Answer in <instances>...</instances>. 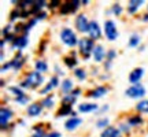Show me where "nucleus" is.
<instances>
[{
	"mask_svg": "<svg viewBox=\"0 0 148 137\" xmlns=\"http://www.w3.org/2000/svg\"><path fill=\"white\" fill-rule=\"evenodd\" d=\"M74 103H75V97L71 95H66L62 99V104H69V105H73Z\"/></svg>",
	"mask_w": 148,
	"mask_h": 137,
	"instance_id": "31",
	"label": "nucleus"
},
{
	"mask_svg": "<svg viewBox=\"0 0 148 137\" xmlns=\"http://www.w3.org/2000/svg\"><path fill=\"white\" fill-rule=\"evenodd\" d=\"M23 63H25V58L22 56L21 52H18L15 55V58L11 60V64H12V68H15V70H19V68L23 66Z\"/></svg>",
	"mask_w": 148,
	"mask_h": 137,
	"instance_id": "16",
	"label": "nucleus"
},
{
	"mask_svg": "<svg viewBox=\"0 0 148 137\" xmlns=\"http://www.w3.org/2000/svg\"><path fill=\"white\" fill-rule=\"evenodd\" d=\"M11 67H12V64H11V62H8V63H4L3 66H1V71L4 73L5 70H10Z\"/></svg>",
	"mask_w": 148,
	"mask_h": 137,
	"instance_id": "39",
	"label": "nucleus"
},
{
	"mask_svg": "<svg viewBox=\"0 0 148 137\" xmlns=\"http://www.w3.org/2000/svg\"><path fill=\"white\" fill-rule=\"evenodd\" d=\"M75 27L77 30L81 33H89V27H90V22L88 21V18L84 14H78L75 18Z\"/></svg>",
	"mask_w": 148,
	"mask_h": 137,
	"instance_id": "6",
	"label": "nucleus"
},
{
	"mask_svg": "<svg viewBox=\"0 0 148 137\" xmlns=\"http://www.w3.org/2000/svg\"><path fill=\"white\" fill-rule=\"evenodd\" d=\"M42 84V75L41 73H38V71H32V73L29 74L26 77L25 81H22L21 86L22 88H29V89H33V88H37V86H40Z\"/></svg>",
	"mask_w": 148,
	"mask_h": 137,
	"instance_id": "2",
	"label": "nucleus"
},
{
	"mask_svg": "<svg viewBox=\"0 0 148 137\" xmlns=\"http://www.w3.org/2000/svg\"><path fill=\"white\" fill-rule=\"evenodd\" d=\"M121 130H123V132H129V125H121Z\"/></svg>",
	"mask_w": 148,
	"mask_h": 137,
	"instance_id": "44",
	"label": "nucleus"
},
{
	"mask_svg": "<svg viewBox=\"0 0 148 137\" xmlns=\"http://www.w3.org/2000/svg\"><path fill=\"white\" fill-rule=\"evenodd\" d=\"M18 16H21V11H19V10H12V11H11V15H10L11 21H15Z\"/></svg>",
	"mask_w": 148,
	"mask_h": 137,
	"instance_id": "36",
	"label": "nucleus"
},
{
	"mask_svg": "<svg viewBox=\"0 0 148 137\" xmlns=\"http://www.w3.org/2000/svg\"><path fill=\"white\" fill-rule=\"evenodd\" d=\"M143 122V118L140 115H133L130 116L129 119H127V123H129V126H137V125H140Z\"/></svg>",
	"mask_w": 148,
	"mask_h": 137,
	"instance_id": "25",
	"label": "nucleus"
},
{
	"mask_svg": "<svg viewBox=\"0 0 148 137\" xmlns=\"http://www.w3.org/2000/svg\"><path fill=\"white\" fill-rule=\"evenodd\" d=\"M138 44H140V36H138V34H132V36H130V38H129V42H127L129 48L137 47Z\"/></svg>",
	"mask_w": 148,
	"mask_h": 137,
	"instance_id": "26",
	"label": "nucleus"
},
{
	"mask_svg": "<svg viewBox=\"0 0 148 137\" xmlns=\"http://www.w3.org/2000/svg\"><path fill=\"white\" fill-rule=\"evenodd\" d=\"M53 88H55V86H53V84L51 82V81H49V82H48V84L45 85V86H44L41 90H40V93H41V95H47V93H49V92H51Z\"/></svg>",
	"mask_w": 148,
	"mask_h": 137,
	"instance_id": "32",
	"label": "nucleus"
},
{
	"mask_svg": "<svg viewBox=\"0 0 148 137\" xmlns=\"http://www.w3.org/2000/svg\"><path fill=\"white\" fill-rule=\"evenodd\" d=\"M125 95L132 97V99H138V97H143L145 95V88H144L141 84H136V85H132L130 88H127Z\"/></svg>",
	"mask_w": 148,
	"mask_h": 137,
	"instance_id": "7",
	"label": "nucleus"
},
{
	"mask_svg": "<svg viewBox=\"0 0 148 137\" xmlns=\"http://www.w3.org/2000/svg\"><path fill=\"white\" fill-rule=\"evenodd\" d=\"M97 110V104L95 103H81L78 105V111L79 112H92V111Z\"/></svg>",
	"mask_w": 148,
	"mask_h": 137,
	"instance_id": "18",
	"label": "nucleus"
},
{
	"mask_svg": "<svg viewBox=\"0 0 148 137\" xmlns=\"http://www.w3.org/2000/svg\"><path fill=\"white\" fill-rule=\"evenodd\" d=\"M60 38H62V41L67 45V47H75L77 44H78V38L75 36V33L70 29V27H63L62 30H60Z\"/></svg>",
	"mask_w": 148,
	"mask_h": 137,
	"instance_id": "3",
	"label": "nucleus"
},
{
	"mask_svg": "<svg viewBox=\"0 0 148 137\" xmlns=\"http://www.w3.org/2000/svg\"><path fill=\"white\" fill-rule=\"evenodd\" d=\"M81 123H82V119H81V118H78V116L73 118V116H71L70 119H67V121L64 122V127H66L67 130H74V129H77Z\"/></svg>",
	"mask_w": 148,
	"mask_h": 137,
	"instance_id": "13",
	"label": "nucleus"
},
{
	"mask_svg": "<svg viewBox=\"0 0 148 137\" xmlns=\"http://www.w3.org/2000/svg\"><path fill=\"white\" fill-rule=\"evenodd\" d=\"M144 21H148V14H145V15H144Z\"/></svg>",
	"mask_w": 148,
	"mask_h": 137,
	"instance_id": "46",
	"label": "nucleus"
},
{
	"mask_svg": "<svg viewBox=\"0 0 148 137\" xmlns=\"http://www.w3.org/2000/svg\"><path fill=\"white\" fill-rule=\"evenodd\" d=\"M45 137H60V133H58V132H51V133H48V134H45Z\"/></svg>",
	"mask_w": 148,
	"mask_h": 137,
	"instance_id": "41",
	"label": "nucleus"
},
{
	"mask_svg": "<svg viewBox=\"0 0 148 137\" xmlns=\"http://www.w3.org/2000/svg\"><path fill=\"white\" fill-rule=\"evenodd\" d=\"M60 89H62V92L66 93V95L71 93V90H73V81H71V79H63L62 84H60Z\"/></svg>",
	"mask_w": 148,
	"mask_h": 137,
	"instance_id": "20",
	"label": "nucleus"
},
{
	"mask_svg": "<svg viewBox=\"0 0 148 137\" xmlns=\"http://www.w3.org/2000/svg\"><path fill=\"white\" fill-rule=\"evenodd\" d=\"M79 93H81V89H74V90H71V93H70V95L74 96V97H77Z\"/></svg>",
	"mask_w": 148,
	"mask_h": 137,
	"instance_id": "42",
	"label": "nucleus"
},
{
	"mask_svg": "<svg viewBox=\"0 0 148 137\" xmlns=\"http://www.w3.org/2000/svg\"><path fill=\"white\" fill-rule=\"evenodd\" d=\"M79 3L78 0H69V1H64L62 3L60 8H59V12L62 15H69V14H73L74 11H77V8L79 7Z\"/></svg>",
	"mask_w": 148,
	"mask_h": 137,
	"instance_id": "4",
	"label": "nucleus"
},
{
	"mask_svg": "<svg viewBox=\"0 0 148 137\" xmlns=\"http://www.w3.org/2000/svg\"><path fill=\"white\" fill-rule=\"evenodd\" d=\"M41 104H42V107H47V108H51V107L53 105V97H52L51 95L47 96V97H45V99H44V100L41 101Z\"/></svg>",
	"mask_w": 148,
	"mask_h": 137,
	"instance_id": "30",
	"label": "nucleus"
},
{
	"mask_svg": "<svg viewBox=\"0 0 148 137\" xmlns=\"http://www.w3.org/2000/svg\"><path fill=\"white\" fill-rule=\"evenodd\" d=\"M144 0H130L129 3H127V11L130 12V14H134L136 11L143 5Z\"/></svg>",
	"mask_w": 148,
	"mask_h": 137,
	"instance_id": "17",
	"label": "nucleus"
},
{
	"mask_svg": "<svg viewBox=\"0 0 148 137\" xmlns=\"http://www.w3.org/2000/svg\"><path fill=\"white\" fill-rule=\"evenodd\" d=\"M51 82H52V84H53V86H58V85H59L58 77H52V78H51Z\"/></svg>",
	"mask_w": 148,
	"mask_h": 137,
	"instance_id": "43",
	"label": "nucleus"
},
{
	"mask_svg": "<svg viewBox=\"0 0 148 137\" xmlns=\"http://www.w3.org/2000/svg\"><path fill=\"white\" fill-rule=\"evenodd\" d=\"M74 111H73V105H69V104H62L60 108L58 110V116H64V115H71Z\"/></svg>",
	"mask_w": 148,
	"mask_h": 137,
	"instance_id": "21",
	"label": "nucleus"
},
{
	"mask_svg": "<svg viewBox=\"0 0 148 137\" xmlns=\"http://www.w3.org/2000/svg\"><path fill=\"white\" fill-rule=\"evenodd\" d=\"M74 75H75V77H77L79 81H84L85 77H86V73L84 71V68L77 67V68H74Z\"/></svg>",
	"mask_w": 148,
	"mask_h": 137,
	"instance_id": "27",
	"label": "nucleus"
},
{
	"mask_svg": "<svg viewBox=\"0 0 148 137\" xmlns=\"http://www.w3.org/2000/svg\"><path fill=\"white\" fill-rule=\"evenodd\" d=\"M0 45H1V49H3V48H4V45H5V40H4V38H3V40H1V42H0Z\"/></svg>",
	"mask_w": 148,
	"mask_h": 137,
	"instance_id": "45",
	"label": "nucleus"
},
{
	"mask_svg": "<svg viewBox=\"0 0 148 137\" xmlns=\"http://www.w3.org/2000/svg\"><path fill=\"white\" fill-rule=\"evenodd\" d=\"M8 90H10L11 93H14L16 97H22V96H25V92H23L21 88H18V86H10Z\"/></svg>",
	"mask_w": 148,
	"mask_h": 137,
	"instance_id": "28",
	"label": "nucleus"
},
{
	"mask_svg": "<svg viewBox=\"0 0 148 137\" xmlns=\"http://www.w3.org/2000/svg\"><path fill=\"white\" fill-rule=\"evenodd\" d=\"M42 111V104L41 103H32L27 107V115L29 116H38Z\"/></svg>",
	"mask_w": 148,
	"mask_h": 137,
	"instance_id": "12",
	"label": "nucleus"
},
{
	"mask_svg": "<svg viewBox=\"0 0 148 137\" xmlns=\"http://www.w3.org/2000/svg\"><path fill=\"white\" fill-rule=\"evenodd\" d=\"M64 63H66V66L69 68H73V67H75V64H77V59L74 58H71V56H66L64 58Z\"/></svg>",
	"mask_w": 148,
	"mask_h": 137,
	"instance_id": "29",
	"label": "nucleus"
},
{
	"mask_svg": "<svg viewBox=\"0 0 148 137\" xmlns=\"http://www.w3.org/2000/svg\"><path fill=\"white\" fill-rule=\"evenodd\" d=\"M104 33H106L107 40H110V41H114V40L118 38V30H116V26L111 19H107V21L104 22Z\"/></svg>",
	"mask_w": 148,
	"mask_h": 137,
	"instance_id": "5",
	"label": "nucleus"
},
{
	"mask_svg": "<svg viewBox=\"0 0 148 137\" xmlns=\"http://www.w3.org/2000/svg\"><path fill=\"white\" fill-rule=\"evenodd\" d=\"M11 118H12V111L5 108V107H1V110H0V126H1V129H5Z\"/></svg>",
	"mask_w": 148,
	"mask_h": 137,
	"instance_id": "8",
	"label": "nucleus"
},
{
	"mask_svg": "<svg viewBox=\"0 0 148 137\" xmlns=\"http://www.w3.org/2000/svg\"><path fill=\"white\" fill-rule=\"evenodd\" d=\"M93 59H95V62H101L103 59L106 58V51H104V48L101 47V45H96L95 49H93Z\"/></svg>",
	"mask_w": 148,
	"mask_h": 137,
	"instance_id": "15",
	"label": "nucleus"
},
{
	"mask_svg": "<svg viewBox=\"0 0 148 137\" xmlns=\"http://www.w3.org/2000/svg\"><path fill=\"white\" fill-rule=\"evenodd\" d=\"M106 58H107V60H108V63H110V62H112V60H114V58H116V52L114 51V49H110V51L107 52Z\"/></svg>",
	"mask_w": 148,
	"mask_h": 137,
	"instance_id": "34",
	"label": "nucleus"
},
{
	"mask_svg": "<svg viewBox=\"0 0 148 137\" xmlns=\"http://www.w3.org/2000/svg\"><path fill=\"white\" fill-rule=\"evenodd\" d=\"M47 70H48V64L45 60H41V59L36 60V71L44 73V71H47Z\"/></svg>",
	"mask_w": 148,
	"mask_h": 137,
	"instance_id": "23",
	"label": "nucleus"
},
{
	"mask_svg": "<svg viewBox=\"0 0 148 137\" xmlns=\"http://www.w3.org/2000/svg\"><path fill=\"white\" fill-rule=\"evenodd\" d=\"M60 5H62V1H60V0H52V1L48 4V7H49V8H56V7L60 8Z\"/></svg>",
	"mask_w": 148,
	"mask_h": 137,
	"instance_id": "35",
	"label": "nucleus"
},
{
	"mask_svg": "<svg viewBox=\"0 0 148 137\" xmlns=\"http://www.w3.org/2000/svg\"><path fill=\"white\" fill-rule=\"evenodd\" d=\"M111 11L114 12V15H121V12H122V7H121V4H118V3L112 4V7H111Z\"/></svg>",
	"mask_w": 148,
	"mask_h": 137,
	"instance_id": "33",
	"label": "nucleus"
},
{
	"mask_svg": "<svg viewBox=\"0 0 148 137\" xmlns=\"http://www.w3.org/2000/svg\"><path fill=\"white\" fill-rule=\"evenodd\" d=\"M15 101L16 103H19V104H26L27 101H29V97L26 95L22 96V97H15Z\"/></svg>",
	"mask_w": 148,
	"mask_h": 137,
	"instance_id": "37",
	"label": "nucleus"
},
{
	"mask_svg": "<svg viewBox=\"0 0 148 137\" xmlns=\"http://www.w3.org/2000/svg\"><path fill=\"white\" fill-rule=\"evenodd\" d=\"M45 16H47V14H45L44 11H41V12H38V14L36 15V19H37V21H40V19H44Z\"/></svg>",
	"mask_w": 148,
	"mask_h": 137,
	"instance_id": "40",
	"label": "nucleus"
},
{
	"mask_svg": "<svg viewBox=\"0 0 148 137\" xmlns=\"http://www.w3.org/2000/svg\"><path fill=\"white\" fill-rule=\"evenodd\" d=\"M97 127H108V119L107 118H103L97 122Z\"/></svg>",
	"mask_w": 148,
	"mask_h": 137,
	"instance_id": "38",
	"label": "nucleus"
},
{
	"mask_svg": "<svg viewBox=\"0 0 148 137\" xmlns=\"http://www.w3.org/2000/svg\"><path fill=\"white\" fill-rule=\"evenodd\" d=\"M27 44H29V38H27V34L16 36L15 40L12 41V48H16V49H23L25 47H27Z\"/></svg>",
	"mask_w": 148,
	"mask_h": 137,
	"instance_id": "10",
	"label": "nucleus"
},
{
	"mask_svg": "<svg viewBox=\"0 0 148 137\" xmlns=\"http://www.w3.org/2000/svg\"><path fill=\"white\" fill-rule=\"evenodd\" d=\"M136 110L143 114H148V100H141L136 104Z\"/></svg>",
	"mask_w": 148,
	"mask_h": 137,
	"instance_id": "22",
	"label": "nucleus"
},
{
	"mask_svg": "<svg viewBox=\"0 0 148 137\" xmlns=\"http://www.w3.org/2000/svg\"><path fill=\"white\" fill-rule=\"evenodd\" d=\"M89 34H90V38L95 41V40H99L101 37V30H100V26L99 23L96 21H92L90 22V27H89Z\"/></svg>",
	"mask_w": 148,
	"mask_h": 137,
	"instance_id": "11",
	"label": "nucleus"
},
{
	"mask_svg": "<svg viewBox=\"0 0 148 137\" xmlns=\"http://www.w3.org/2000/svg\"><path fill=\"white\" fill-rule=\"evenodd\" d=\"M95 42L92 38L89 37H82L78 41V48L81 55L84 56V59H88L90 56V53H93V49H95Z\"/></svg>",
	"mask_w": 148,
	"mask_h": 137,
	"instance_id": "1",
	"label": "nucleus"
},
{
	"mask_svg": "<svg viewBox=\"0 0 148 137\" xmlns=\"http://www.w3.org/2000/svg\"><path fill=\"white\" fill-rule=\"evenodd\" d=\"M32 137H36V136H34V134H33V136H32Z\"/></svg>",
	"mask_w": 148,
	"mask_h": 137,
	"instance_id": "47",
	"label": "nucleus"
},
{
	"mask_svg": "<svg viewBox=\"0 0 148 137\" xmlns=\"http://www.w3.org/2000/svg\"><path fill=\"white\" fill-rule=\"evenodd\" d=\"M45 5V1L44 0H40V1H34L32 5V10H30V12H33V14H38V12H41V8Z\"/></svg>",
	"mask_w": 148,
	"mask_h": 137,
	"instance_id": "24",
	"label": "nucleus"
},
{
	"mask_svg": "<svg viewBox=\"0 0 148 137\" xmlns=\"http://www.w3.org/2000/svg\"><path fill=\"white\" fill-rule=\"evenodd\" d=\"M143 74H144V68L136 67L134 70L130 71V74H129V82H130L132 85L140 84V79H141V77H143Z\"/></svg>",
	"mask_w": 148,
	"mask_h": 137,
	"instance_id": "9",
	"label": "nucleus"
},
{
	"mask_svg": "<svg viewBox=\"0 0 148 137\" xmlns=\"http://www.w3.org/2000/svg\"><path fill=\"white\" fill-rule=\"evenodd\" d=\"M121 136V130L115 126H108L106 127L103 133L100 134V137H119Z\"/></svg>",
	"mask_w": 148,
	"mask_h": 137,
	"instance_id": "14",
	"label": "nucleus"
},
{
	"mask_svg": "<svg viewBox=\"0 0 148 137\" xmlns=\"http://www.w3.org/2000/svg\"><path fill=\"white\" fill-rule=\"evenodd\" d=\"M107 92H108V89H107L106 86H97L96 89H93L92 92H89V96H90V97H95V99H97V97L104 96Z\"/></svg>",
	"mask_w": 148,
	"mask_h": 137,
	"instance_id": "19",
	"label": "nucleus"
}]
</instances>
